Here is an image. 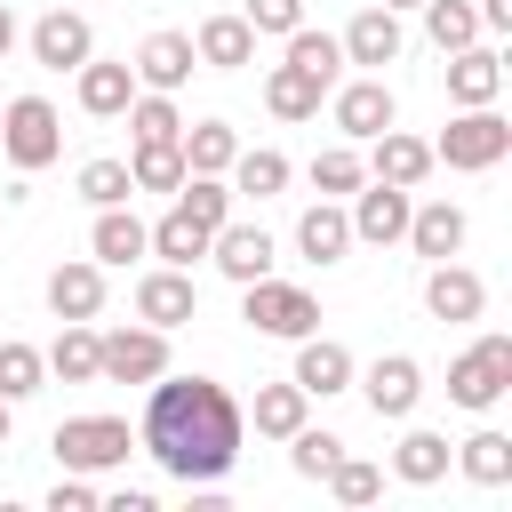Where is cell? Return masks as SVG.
<instances>
[{
    "label": "cell",
    "mask_w": 512,
    "mask_h": 512,
    "mask_svg": "<svg viewBox=\"0 0 512 512\" xmlns=\"http://www.w3.org/2000/svg\"><path fill=\"white\" fill-rule=\"evenodd\" d=\"M240 400L216 384V376H152L144 384V416H136V448L168 472V480H224L240 464Z\"/></svg>",
    "instance_id": "1"
},
{
    "label": "cell",
    "mask_w": 512,
    "mask_h": 512,
    "mask_svg": "<svg viewBox=\"0 0 512 512\" xmlns=\"http://www.w3.org/2000/svg\"><path fill=\"white\" fill-rule=\"evenodd\" d=\"M504 152H512V120H504L496 104H464V112L432 136V168H456V176H488Z\"/></svg>",
    "instance_id": "2"
},
{
    "label": "cell",
    "mask_w": 512,
    "mask_h": 512,
    "mask_svg": "<svg viewBox=\"0 0 512 512\" xmlns=\"http://www.w3.org/2000/svg\"><path fill=\"white\" fill-rule=\"evenodd\" d=\"M48 448H56L64 472H120L136 456V424L128 416H64L48 432Z\"/></svg>",
    "instance_id": "3"
},
{
    "label": "cell",
    "mask_w": 512,
    "mask_h": 512,
    "mask_svg": "<svg viewBox=\"0 0 512 512\" xmlns=\"http://www.w3.org/2000/svg\"><path fill=\"white\" fill-rule=\"evenodd\" d=\"M0 152L16 176H40L48 160H64V120L48 96H8L0 104Z\"/></svg>",
    "instance_id": "4"
},
{
    "label": "cell",
    "mask_w": 512,
    "mask_h": 512,
    "mask_svg": "<svg viewBox=\"0 0 512 512\" xmlns=\"http://www.w3.org/2000/svg\"><path fill=\"white\" fill-rule=\"evenodd\" d=\"M240 320H248L256 336L296 344V336H312V328H320V296H312V288H296V280H280V272H264V280H248V288H240Z\"/></svg>",
    "instance_id": "5"
},
{
    "label": "cell",
    "mask_w": 512,
    "mask_h": 512,
    "mask_svg": "<svg viewBox=\"0 0 512 512\" xmlns=\"http://www.w3.org/2000/svg\"><path fill=\"white\" fill-rule=\"evenodd\" d=\"M504 392H512V336H504V328H488L472 352H456V360H448V400L480 416V408H496Z\"/></svg>",
    "instance_id": "6"
},
{
    "label": "cell",
    "mask_w": 512,
    "mask_h": 512,
    "mask_svg": "<svg viewBox=\"0 0 512 512\" xmlns=\"http://www.w3.org/2000/svg\"><path fill=\"white\" fill-rule=\"evenodd\" d=\"M160 368H168V328L128 320V328L96 336V384H152Z\"/></svg>",
    "instance_id": "7"
},
{
    "label": "cell",
    "mask_w": 512,
    "mask_h": 512,
    "mask_svg": "<svg viewBox=\"0 0 512 512\" xmlns=\"http://www.w3.org/2000/svg\"><path fill=\"white\" fill-rule=\"evenodd\" d=\"M352 376H360V400H368L376 424H408L416 400H424V368H416L408 352H376V360L352 368Z\"/></svg>",
    "instance_id": "8"
},
{
    "label": "cell",
    "mask_w": 512,
    "mask_h": 512,
    "mask_svg": "<svg viewBox=\"0 0 512 512\" xmlns=\"http://www.w3.org/2000/svg\"><path fill=\"white\" fill-rule=\"evenodd\" d=\"M328 120L344 128V144H368L376 128L400 120V104H392L384 72H360V80H336V88H328Z\"/></svg>",
    "instance_id": "9"
},
{
    "label": "cell",
    "mask_w": 512,
    "mask_h": 512,
    "mask_svg": "<svg viewBox=\"0 0 512 512\" xmlns=\"http://www.w3.org/2000/svg\"><path fill=\"white\" fill-rule=\"evenodd\" d=\"M408 208H416V192H400V184H384V176H368L360 192H352V240L360 248H400V232H408Z\"/></svg>",
    "instance_id": "10"
},
{
    "label": "cell",
    "mask_w": 512,
    "mask_h": 512,
    "mask_svg": "<svg viewBox=\"0 0 512 512\" xmlns=\"http://www.w3.org/2000/svg\"><path fill=\"white\" fill-rule=\"evenodd\" d=\"M208 264L232 280V288H248V280H264L272 264H280V248H272V232L264 224H216V240H208Z\"/></svg>",
    "instance_id": "11"
},
{
    "label": "cell",
    "mask_w": 512,
    "mask_h": 512,
    "mask_svg": "<svg viewBox=\"0 0 512 512\" xmlns=\"http://www.w3.org/2000/svg\"><path fill=\"white\" fill-rule=\"evenodd\" d=\"M424 312H432V320H448V328H464V320H480V312H488V280H480L472 264L440 256V264L424 272Z\"/></svg>",
    "instance_id": "12"
},
{
    "label": "cell",
    "mask_w": 512,
    "mask_h": 512,
    "mask_svg": "<svg viewBox=\"0 0 512 512\" xmlns=\"http://www.w3.org/2000/svg\"><path fill=\"white\" fill-rule=\"evenodd\" d=\"M336 40H344V64H360V72H384V64H400V48H408V32H400V16H392L384 0H368Z\"/></svg>",
    "instance_id": "13"
},
{
    "label": "cell",
    "mask_w": 512,
    "mask_h": 512,
    "mask_svg": "<svg viewBox=\"0 0 512 512\" xmlns=\"http://www.w3.org/2000/svg\"><path fill=\"white\" fill-rule=\"evenodd\" d=\"M88 56H96V32H88L80 8H48V16L32 24V64H40V72H80Z\"/></svg>",
    "instance_id": "14"
},
{
    "label": "cell",
    "mask_w": 512,
    "mask_h": 512,
    "mask_svg": "<svg viewBox=\"0 0 512 512\" xmlns=\"http://www.w3.org/2000/svg\"><path fill=\"white\" fill-rule=\"evenodd\" d=\"M136 320H152V328H184V320H200V288H192V272H184V264H152V272L136 280Z\"/></svg>",
    "instance_id": "15"
},
{
    "label": "cell",
    "mask_w": 512,
    "mask_h": 512,
    "mask_svg": "<svg viewBox=\"0 0 512 512\" xmlns=\"http://www.w3.org/2000/svg\"><path fill=\"white\" fill-rule=\"evenodd\" d=\"M136 88H160V96H176L192 72H200V56H192V32H144V48H136Z\"/></svg>",
    "instance_id": "16"
},
{
    "label": "cell",
    "mask_w": 512,
    "mask_h": 512,
    "mask_svg": "<svg viewBox=\"0 0 512 512\" xmlns=\"http://www.w3.org/2000/svg\"><path fill=\"white\" fill-rule=\"evenodd\" d=\"M368 176H384V184L416 192V184L432 176V144H424V136H408V128L392 120V128H376V136H368Z\"/></svg>",
    "instance_id": "17"
},
{
    "label": "cell",
    "mask_w": 512,
    "mask_h": 512,
    "mask_svg": "<svg viewBox=\"0 0 512 512\" xmlns=\"http://www.w3.org/2000/svg\"><path fill=\"white\" fill-rule=\"evenodd\" d=\"M352 368H360V360H352L336 336H320V328H312V336H296V368H288V376H296L312 400H336V392H352Z\"/></svg>",
    "instance_id": "18"
},
{
    "label": "cell",
    "mask_w": 512,
    "mask_h": 512,
    "mask_svg": "<svg viewBox=\"0 0 512 512\" xmlns=\"http://www.w3.org/2000/svg\"><path fill=\"white\" fill-rule=\"evenodd\" d=\"M464 232H472V224H464V208H456V200H416L400 240H408L424 264H440V256H464Z\"/></svg>",
    "instance_id": "19"
},
{
    "label": "cell",
    "mask_w": 512,
    "mask_h": 512,
    "mask_svg": "<svg viewBox=\"0 0 512 512\" xmlns=\"http://www.w3.org/2000/svg\"><path fill=\"white\" fill-rule=\"evenodd\" d=\"M88 256L112 272V264H136V256H152V224L120 200V208H96V224H88Z\"/></svg>",
    "instance_id": "20"
},
{
    "label": "cell",
    "mask_w": 512,
    "mask_h": 512,
    "mask_svg": "<svg viewBox=\"0 0 512 512\" xmlns=\"http://www.w3.org/2000/svg\"><path fill=\"white\" fill-rule=\"evenodd\" d=\"M48 312L56 320H96L104 312V264L96 256H64L48 272Z\"/></svg>",
    "instance_id": "21"
},
{
    "label": "cell",
    "mask_w": 512,
    "mask_h": 512,
    "mask_svg": "<svg viewBox=\"0 0 512 512\" xmlns=\"http://www.w3.org/2000/svg\"><path fill=\"white\" fill-rule=\"evenodd\" d=\"M496 96H504V56H496L488 40L456 48V56H448V104L464 112V104H496Z\"/></svg>",
    "instance_id": "22"
},
{
    "label": "cell",
    "mask_w": 512,
    "mask_h": 512,
    "mask_svg": "<svg viewBox=\"0 0 512 512\" xmlns=\"http://www.w3.org/2000/svg\"><path fill=\"white\" fill-rule=\"evenodd\" d=\"M72 96H80V112H88V120H120V112H128V96H136V72H128V56H120V64L88 56V64L72 72Z\"/></svg>",
    "instance_id": "23"
},
{
    "label": "cell",
    "mask_w": 512,
    "mask_h": 512,
    "mask_svg": "<svg viewBox=\"0 0 512 512\" xmlns=\"http://www.w3.org/2000/svg\"><path fill=\"white\" fill-rule=\"evenodd\" d=\"M296 256H304V264H344V256H352V216H344V200H312V208L296 216Z\"/></svg>",
    "instance_id": "24"
},
{
    "label": "cell",
    "mask_w": 512,
    "mask_h": 512,
    "mask_svg": "<svg viewBox=\"0 0 512 512\" xmlns=\"http://www.w3.org/2000/svg\"><path fill=\"white\" fill-rule=\"evenodd\" d=\"M192 56H200L208 72H240V64H256V32H248V16H200Z\"/></svg>",
    "instance_id": "25"
},
{
    "label": "cell",
    "mask_w": 512,
    "mask_h": 512,
    "mask_svg": "<svg viewBox=\"0 0 512 512\" xmlns=\"http://www.w3.org/2000/svg\"><path fill=\"white\" fill-rule=\"evenodd\" d=\"M320 104H328V88H320L304 64L280 56V64L264 72V112H272V120H320Z\"/></svg>",
    "instance_id": "26"
},
{
    "label": "cell",
    "mask_w": 512,
    "mask_h": 512,
    "mask_svg": "<svg viewBox=\"0 0 512 512\" xmlns=\"http://www.w3.org/2000/svg\"><path fill=\"white\" fill-rule=\"evenodd\" d=\"M448 456H456V440H448V432H424V424H408V432H400V448H392V480H408V488H432V480H448Z\"/></svg>",
    "instance_id": "27"
},
{
    "label": "cell",
    "mask_w": 512,
    "mask_h": 512,
    "mask_svg": "<svg viewBox=\"0 0 512 512\" xmlns=\"http://www.w3.org/2000/svg\"><path fill=\"white\" fill-rule=\"evenodd\" d=\"M304 416H312V392H304L296 376H280V384H256V400H248V424H256L264 440H288Z\"/></svg>",
    "instance_id": "28"
},
{
    "label": "cell",
    "mask_w": 512,
    "mask_h": 512,
    "mask_svg": "<svg viewBox=\"0 0 512 512\" xmlns=\"http://www.w3.org/2000/svg\"><path fill=\"white\" fill-rule=\"evenodd\" d=\"M176 152H184V176H224L232 152H240V136H232V120H192L176 136Z\"/></svg>",
    "instance_id": "29"
},
{
    "label": "cell",
    "mask_w": 512,
    "mask_h": 512,
    "mask_svg": "<svg viewBox=\"0 0 512 512\" xmlns=\"http://www.w3.org/2000/svg\"><path fill=\"white\" fill-rule=\"evenodd\" d=\"M224 184L248 192V200H272V192H288V152H272V144H240L232 168H224Z\"/></svg>",
    "instance_id": "30"
},
{
    "label": "cell",
    "mask_w": 512,
    "mask_h": 512,
    "mask_svg": "<svg viewBox=\"0 0 512 512\" xmlns=\"http://www.w3.org/2000/svg\"><path fill=\"white\" fill-rule=\"evenodd\" d=\"M40 360H48L56 384H96V320H64Z\"/></svg>",
    "instance_id": "31"
},
{
    "label": "cell",
    "mask_w": 512,
    "mask_h": 512,
    "mask_svg": "<svg viewBox=\"0 0 512 512\" xmlns=\"http://www.w3.org/2000/svg\"><path fill=\"white\" fill-rule=\"evenodd\" d=\"M464 480H480V488H504L512 480V432H472V440H456V456H448Z\"/></svg>",
    "instance_id": "32"
},
{
    "label": "cell",
    "mask_w": 512,
    "mask_h": 512,
    "mask_svg": "<svg viewBox=\"0 0 512 512\" xmlns=\"http://www.w3.org/2000/svg\"><path fill=\"white\" fill-rule=\"evenodd\" d=\"M120 120H128V136H136V144H176V136H184V112H176V96H160V88H136Z\"/></svg>",
    "instance_id": "33"
},
{
    "label": "cell",
    "mask_w": 512,
    "mask_h": 512,
    "mask_svg": "<svg viewBox=\"0 0 512 512\" xmlns=\"http://www.w3.org/2000/svg\"><path fill=\"white\" fill-rule=\"evenodd\" d=\"M360 184H368L360 144H328V152H312V192H320V200H352Z\"/></svg>",
    "instance_id": "34"
},
{
    "label": "cell",
    "mask_w": 512,
    "mask_h": 512,
    "mask_svg": "<svg viewBox=\"0 0 512 512\" xmlns=\"http://www.w3.org/2000/svg\"><path fill=\"white\" fill-rule=\"evenodd\" d=\"M424 32H432V48H440V56H456V48L488 40V32H480V8H472V0H424Z\"/></svg>",
    "instance_id": "35"
},
{
    "label": "cell",
    "mask_w": 512,
    "mask_h": 512,
    "mask_svg": "<svg viewBox=\"0 0 512 512\" xmlns=\"http://www.w3.org/2000/svg\"><path fill=\"white\" fill-rule=\"evenodd\" d=\"M288 64H304L320 88H336V80H344V40H336V32H312V24H296V32H288Z\"/></svg>",
    "instance_id": "36"
},
{
    "label": "cell",
    "mask_w": 512,
    "mask_h": 512,
    "mask_svg": "<svg viewBox=\"0 0 512 512\" xmlns=\"http://www.w3.org/2000/svg\"><path fill=\"white\" fill-rule=\"evenodd\" d=\"M232 200H240V192H232L224 176H184V184H176V208H184V216H192L208 240H216V224L232 216Z\"/></svg>",
    "instance_id": "37"
},
{
    "label": "cell",
    "mask_w": 512,
    "mask_h": 512,
    "mask_svg": "<svg viewBox=\"0 0 512 512\" xmlns=\"http://www.w3.org/2000/svg\"><path fill=\"white\" fill-rule=\"evenodd\" d=\"M152 256H160V264H184V272H192V264L208 256V232H200V224H192L184 208H168V216L152 224Z\"/></svg>",
    "instance_id": "38"
},
{
    "label": "cell",
    "mask_w": 512,
    "mask_h": 512,
    "mask_svg": "<svg viewBox=\"0 0 512 512\" xmlns=\"http://www.w3.org/2000/svg\"><path fill=\"white\" fill-rule=\"evenodd\" d=\"M48 384V360H40V344H16V336H0V400H32Z\"/></svg>",
    "instance_id": "39"
},
{
    "label": "cell",
    "mask_w": 512,
    "mask_h": 512,
    "mask_svg": "<svg viewBox=\"0 0 512 512\" xmlns=\"http://www.w3.org/2000/svg\"><path fill=\"white\" fill-rule=\"evenodd\" d=\"M80 200L88 208H120V200H136V176H128V160H80Z\"/></svg>",
    "instance_id": "40"
},
{
    "label": "cell",
    "mask_w": 512,
    "mask_h": 512,
    "mask_svg": "<svg viewBox=\"0 0 512 512\" xmlns=\"http://www.w3.org/2000/svg\"><path fill=\"white\" fill-rule=\"evenodd\" d=\"M128 176H136V192H176L184 184V152L176 144H136L128 152Z\"/></svg>",
    "instance_id": "41"
},
{
    "label": "cell",
    "mask_w": 512,
    "mask_h": 512,
    "mask_svg": "<svg viewBox=\"0 0 512 512\" xmlns=\"http://www.w3.org/2000/svg\"><path fill=\"white\" fill-rule=\"evenodd\" d=\"M344 456V440L336 432H312V424H296L288 432V464H296V480H328V464Z\"/></svg>",
    "instance_id": "42"
},
{
    "label": "cell",
    "mask_w": 512,
    "mask_h": 512,
    "mask_svg": "<svg viewBox=\"0 0 512 512\" xmlns=\"http://www.w3.org/2000/svg\"><path fill=\"white\" fill-rule=\"evenodd\" d=\"M328 496H336V504H376V496H384V472H376L368 456H336V464H328Z\"/></svg>",
    "instance_id": "43"
},
{
    "label": "cell",
    "mask_w": 512,
    "mask_h": 512,
    "mask_svg": "<svg viewBox=\"0 0 512 512\" xmlns=\"http://www.w3.org/2000/svg\"><path fill=\"white\" fill-rule=\"evenodd\" d=\"M240 16H248V32H256V40H264V32H272V40H288V32L304 24V0H240Z\"/></svg>",
    "instance_id": "44"
},
{
    "label": "cell",
    "mask_w": 512,
    "mask_h": 512,
    "mask_svg": "<svg viewBox=\"0 0 512 512\" xmlns=\"http://www.w3.org/2000/svg\"><path fill=\"white\" fill-rule=\"evenodd\" d=\"M48 512H96V480H88V472H64V480L48 488Z\"/></svg>",
    "instance_id": "45"
},
{
    "label": "cell",
    "mask_w": 512,
    "mask_h": 512,
    "mask_svg": "<svg viewBox=\"0 0 512 512\" xmlns=\"http://www.w3.org/2000/svg\"><path fill=\"white\" fill-rule=\"evenodd\" d=\"M96 504H104V512H160L152 488H112V496H96Z\"/></svg>",
    "instance_id": "46"
},
{
    "label": "cell",
    "mask_w": 512,
    "mask_h": 512,
    "mask_svg": "<svg viewBox=\"0 0 512 512\" xmlns=\"http://www.w3.org/2000/svg\"><path fill=\"white\" fill-rule=\"evenodd\" d=\"M480 8V32H512V0H472Z\"/></svg>",
    "instance_id": "47"
},
{
    "label": "cell",
    "mask_w": 512,
    "mask_h": 512,
    "mask_svg": "<svg viewBox=\"0 0 512 512\" xmlns=\"http://www.w3.org/2000/svg\"><path fill=\"white\" fill-rule=\"evenodd\" d=\"M8 48H16V8L0 0V64H8Z\"/></svg>",
    "instance_id": "48"
},
{
    "label": "cell",
    "mask_w": 512,
    "mask_h": 512,
    "mask_svg": "<svg viewBox=\"0 0 512 512\" xmlns=\"http://www.w3.org/2000/svg\"><path fill=\"white\" fill-rule=\"evenodd\" d=\"M8 424H16V400H0V448H8Z\"/></svg>",
    "instance_id": "49"
},
{
    "label": "cell",
    "mask_w": 512,
    "mask_h": 512,
    "mask_svg": "<svg viewBox=\"0 0 512 512\" xmlns=\"http://www.w3.org/2000/svg\"><path fill=\"white\" fill-rule=\"evenodd\" d=\"M384 8H392V16H408V8H424V0H384Z\"/></svg>",
    "instance_id": "50"
}]
</instances>
